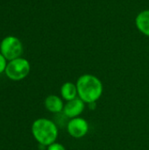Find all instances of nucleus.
Instances as JSON below:
<instances>
[{"instance_id":"f257e3e1","label":"nucleus","mask_w":149,"mask_h":150,"mask_svg":"<svg viewBox=\"0 0 149 150\" xmlns=\"http://www.w3.org/2000/svg\"><path fill=\"white\" fill-rule=\"evenodd\" d=\"M78 98L85 104L97 102L103 94L102 82L97 76L90 74L81 76L76 82Z\"/></svg>"},{"instance_id":"f03ea898","label":"nucleus","mask_w":149,"mask_h":150,"mask_svg":"<svg viewBox=\"0 0 149 150\" xmlns=\"http://www.w3.org/2000/svg\"><path fill=\"white\" fill-rule=\"evenodd\" d=\"M32 134L40 145L48 147L55 142L58 137V128L52 120L41 118L33 121Z\"/></svg>"},{"instance_id":"7ed1b4c3","label":"nucleus","mask_w":149,"mask_h":150,"mask_svg":"<svg viewBox=\"0 0 149 150\" xmlns=\"http://www.w3.org/2000/svg\"><path fill=\"white\" fill-rule=\"evenodd\" d=\"M4 72L11 80L20 81L28 76L30 72V63L26 59L21 57L14 59L9 62Z\"/></svg>"},{"instance_id":"20e7f679","label":"nucleus","mask_w":149,"mask_h":150,"mask_svg":"<svg viewBox=\"0 0 149 150\" xmlns=\"http://www.w3.org/2000/svg\"><path fill=\"white\" fill-rule=\"evenodd\" d=\"M0 52L6 60L12 61L20 57L23 52V46L18 38L7 36L1 41Z\"/></svg>"},{"instance_id":"39448f33","label":"nucleus","mask_w":149,"mask_h":150,"mask_svg":"<svg viewBox=\"0 0 149 150\" xmlns=\"http://www.w3.org/2000/svg\"><path fill=\"white\" fill-rule=\"evenodd\" d=\"M67 130L70 136L76 139H81L84 137L89 132V124L83 118L71 119L67 125Z\"/></svg>"},{"instance_id":"423d86ee","label":"nucleus","mask_w":149,"mask_h":150,"mask_svg":"<svg viewBox=\"0 0 149 150\" xmlns=\"http://www.w3.org/2000/svg\"><path fill=\"white\" fill-rule=\"evenodd\" d=\"M84 108H85V103L80 98L77 97L73 100L68 101L64 105L63 113L67 118L71 120L79 117V115H81L84 111Z\"/></svg>"},{"instance_id":"0eeeda50","label":"nucleus","mask_w":149,"mask_h":150,"mask_svg":"<svg viewBox=\"0 0 149 150\" xmlns=\"http://www.w3.org/2000/svg\"><path fill=\"white\" fill-rule=\"evenodd\" d=\"M45 107L53 113H60L63 112L64 103L62 99L56 95H49L45 99Z\"/></svg>"},{"instance_id":"6e6552de","label":"nucleus","mask_w":149,"mask_h":150,"mask_svg":"<svg viewBox=\"0 0 149 150\" xmlns=\"http://www.w3.org/2000/svg\"><path fill=\"white\" fill-rule=\"evenodd\" d=\"M61 98L67 102L76 98L78 97L76 84H74L73 83L70 82H67L63 83L61 88Z\"/></svg>"},{"instance_id":"1a4fd4ad","label":"nucleus","mask_w":149,"mask_h":150,"mask_svg":"<svg viewBox=\"0 0 149 150\" xmlns=\"http://www.w3.org/2000/svg\"><path fill=\"white\" fill-rule=\"evenodd\" d=\"M136 25L144 34L149 36V11H141L136 18Z\"/></svg>"},{"instance_id":"9d476101","label":"nucleus","mask_w":149,"mask_h":150,"mask_svg":"<svg viewBox=\"0 0 149 150\" xmlns=\"http://www.w3.org/2000/svg\"><path fill=\"white\" fill-rule=\"evenodd\" d=\"M6 59L5 57L1 54L0 52V75L5 71V69H6V66H7V62H6Z\"/></svg>"},{"instance_id":"9b49d317","label":"nucleus","mask_w":149,"mask_h":150,"mask_svg":"<svg viewBox=\"0 0 149 150\" xmlns=\"http://www.w3.org/2000/svg\"><path fill=\"white\" fill-rule=\"evenodd\" d=\"M47 150H66L65 147L63 145H61V143H57V142H54L51 145H49L47 147Z\"/></svg>"},{"instance_id":"f8f14e48","label":"nucleus","mask_w":149,"mask_h":150,"mask_svg":"<svg viewBox=\"0 0 149 150\" xmlns=\"http://www.w3.org/2000/svg\"><path fill=\"white\" fill-rule=\"evenodd\" d=\"M88 105H89V107H90V110H94V109L96 108V106H97V102L90 103V104H88Z\"/></svg>"}]
</instances>
